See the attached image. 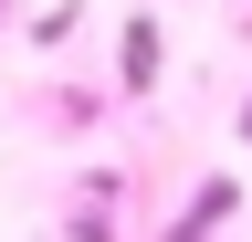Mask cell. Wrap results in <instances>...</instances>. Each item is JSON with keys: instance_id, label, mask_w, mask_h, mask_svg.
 Segmentation results:
<instances>
[{"instance_id": "obj_4", "label": "cell", "mask_w": 252, "mask_h": 242, "mask_svg": "<svg viewBox=\"0 0 252 242\" xmlns=\"http://www.w3.org/2000/svg\"><path fill=\"white\" fill-rule=\"evenodd\" d=\"M0 21H11V0H0Z\"/></svg>"}, {"instance_id": "obj_1", "label": "cell", "mask_w": 252, "mask_h": 242, "mask_svg": "<svg viewBox=\"0 0 252 242\" xmlns=\"http://www.w3.org/2000/svg\"><path fill=\"white\" fill-rule=\"evenodd\" d=\"M158 64H168V32H158V11H137V21H126V42H116L126 95H147V84H158Z\"/></svg>"}, {"instance_id": "obj_2", "label": "cell", "mask_w": 252, "mask_h": 242, "mask_svg": "<svg viewBox=\"0 0 252 242\" xmlns=\"http://www.w3.org/2000/svg\"><path fill=\"white\" fill-rule=\"evenodd\" d=\"M231 210H242V179H210V190H200V200L179 210V232H168V242H210L220 221H231Z\"/></svg>"}, {"instance_id": "obj_3", "label": "cell", "mask_w": 252, "mask_h": 242, "mask_svg": "<svg viewBox=\"0 0 252 242\" xmlns=\"http://www.w3.org/2000/svg\"><path fill=\"white\" fill-rule=\"evenodd\" d=\"M242 147H252V105H242Z\"/></svg>"}]
</instances>
